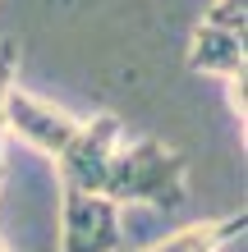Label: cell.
<instances>
[{
	"label": "cell",
	"instance_id": "obj_1",
	"mask_svg": "<svg viewBox=\"0 0 248 252\" xmlns=\"http://www.w3.org/2000/svg\"><path fill=\"white\" fill-rule=\"evenodd\" d=\"M101 192L120 206L138 202V206H156V211H179L188 202V156L161 138H138V142L124 138L106 170Z\"/></svg>",
	"mask_w": 248,
	"mask_h": 252
},
{
	"label": "cell",
	"instance_id": "obj_2",
	"mask_svg": "<svg viewBox=\"0 0 248 252\" xmlns=\"http://www.w3.org/2000/svg\"><path fill=\"white\" fill-rule=\"evenodd\" d=\"M120 248H124L120 202H110L106 192L60 184V252H120Z\"/></svg>",
	"mask_w": 248,
	"mask_h": 252
},
{
	"label": "cell",
	"instance_id": "obj_3",
	"mask_svg": "<svg viewBox=\"0 0 248 252\" xmlns=\"http://www.w3.org/2000/svg\"><path fill=\"white\" fill-rule=\"evenodd\" d=\"M0 128L5 138H19L23 147H33L37 156L55 160L69 147V138L78 133V115L60 110L55 101H41L33 92H23L19 83L5 92V106H0Z\"/></svg>",
	"mask_w": 248,
	"mask_h": 252
},
{
	"label": "cell",
	"instance_id": "obj_4",
	"mask_svg": "<svg viewBox=\"0 0 248 252\" xmlns=\"http://www.w3.org/2000/svg\"><path fill=\"white\" fill-rule=\"evenodd\" d=\"M120 142H124L120 115L101 110V115H92V120H78V133L69 138L65 152L55 156V165H60V184L101 192V188H106V170H110L115 152H120Z\"/></svg>",
	"mask_w": 248,
	"mask_h": 252
},
{
	"label": "cell",
	"instance_id": "obj_5",
	"mask_svg": "<svg viewBox=\"0 0 248 252\" xmlns=\"http://www.w3.org/2000/svg\"><path fill=\"white\" fill-rule=\"evenodd\" d=\"M188 73L207 78H239L244 73V28H221V23H198L188 41Z\"/></svg>",
	"mask_w": 248,
	"mask_h": 252
},
{
	"label": "cell",
	"instance_id": "obj_6",
	"mask_svg": "<svg viewBox=\"0 0 248 252\" xmlns=\"http://www.w3.org/2000/svg\"><path fill=\"white\" fill-rule=\"evenodd\" d=\"M244 229H248V216L235 211V216H221V220H198V225L170 234V239L142 248V252H221L230 239H244Z\"/></svg>",
	"mask_w": 248,
	"mask_h": 252
},
{
	"label": "cell",
	"instance_id": "obj_7",
	"mask_svg": "<svg viewBox=\"0 0 248 252\" xmlns=\"http://www.w3.org/2000/svg\"><path fill=\"white\" fill-rule=\"evenodd\" d=\"M248 19V0H212L202 23H221V28H244Z\"/></svg>",
	"mask_w": 248,
	"mask_h": 252
},
{
	"label": "cell",
	"instance_id": "obj_8",
	"mask_svg": "<svg viewBox=\"0 0 248 252\" xmlns=\"http://www.w3.org/2000/svg\"><path fill=\"white\" fill-rule=\"evenodd\" d=\"M14 73H19V46H14V41H0V106H5V92L19 83ZM0 133H5V128H0Z\"/></svg>",
	"mask_w": 248,
	"mask_h": 252
},
{
	"label": "cell",
	"instance_id": "obj_9",
	"mask_svg": "<svg viewBox=\"0 0 248 252\" xmlns=\"http://www.w3.org/2000/svg\"><path fill=\"white\" fill-rule=\"evenodd\" d=\"M0 165H5V133H0Z\"/></svg>",
	"mask_w": 248,
	"mask_h": 252
},
{
	"label": "cell",
	"instance_id": "obj_10",
	"mask_svg": "<svg viewBox=\"0 0 248 252\" xmlns=\"http://www.w3.org/2000/svg\"><path fill=\"white\" fill-rule=\"evenodd\" d=\"M0 252H9V243H5V239H0Z\"/></svg>",
	"mask_w": 248,
	"mask_h": 252
}]
</instances>
